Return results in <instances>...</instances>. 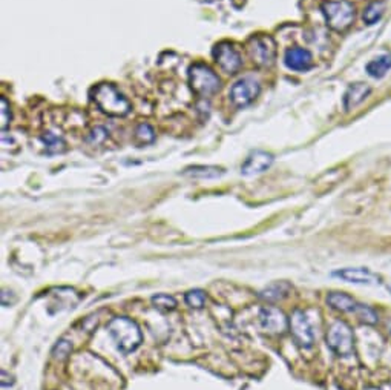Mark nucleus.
<instances>
[{
    "mask_svg": "<svg viewBox=\"0 0 391 390\" xmlns=\"http://www.w3.org/2000/svg\"><path fill=\"white\" fill-rule=\"evenodd\" d=\"M213 59L226 74L238 73L242 65L241 54L229 41H221L213 48Z\"/></svg>",
    "mask_w": 391,
    "mask_h": 390,
    "instance_id": "9",
    "label": "nucleus"
},
{
    "mask_svg": "<svg viewBox=\"0 0 391 390\" xmlns=\"http://www.w3.org/2000/svg\"><path fill=\"white\" fill-rule=\"evenodd\" d=\"M93 100L102 113L113 117H123L131 111L129 100L111 83L97 85L93 89Z\"/></svg>",
    "mask_w": 391,
    "mask_h": 390,
    "instance_id": "2",
    "label": "nucleus"
},
{
    "mask_svg": "<svg viewBox=\"0 0 391 390\" xmlns=\"http://www.w3.org/2000/svg\"><path fill=\"white\" fill-rule=\"evenodd\" d=\"M327 346L338 357H350L354 349L353 332L345 322L336 319L327 331Z\"/></svg>",
    "mask_w": 391,
    "mask_h": 390,
    "instance_id": "4",
    "label": "nucleus"
},
{
    "mask_svg": "<svg viewBox=\"0 0 391 390\" xmlns=\"http://www.w3.org/2000/svg\"><path fill=\"white\" fill-rule=\"evenodd\" d=\"M327 25L334 31H345L354 20V6L347 0H325L321 5Z\"/></svg>",
    "mask_w": 391,
    "mask_h": 390,
    "instance_id": "3",
    "label": "nucleus"
},
{
    "mask_svg": "<svg viewBox=\"0 0 391 390\" xmlns=\"http://www.w3.org/2000/svg\"><path fill=\"white\" fill-rule=\"evenodd\" d=\"M388 69H391V54L379 55L367 65V73L374 79H382L387 74Z\"/></svg>",
    "mask_w": 391,
    "mask_h": 390,
    "instance_id": "18",
    "label": "nucleus"
},
{
    "mask_svg": "<svg viewBox=\"0 0 391 390\" xmlns=\"http://www.w3.org/2000/svg\"><path fill=\"white\" fill-rule=\"evenodd\" d=\"M153 308L162 312H171L177 308V299L169 294H157L151 298Z\"/></svg>",
    "mask_w": 391,
    "mask_h": 390,
    "instance_id": "21",
    "label": "nucleus"
},
{
    "mask_svg": "<svg viewBox=\"0 0 391 390\" xmlns=\"http://www.w3.org/2000/svg\"><path fill=\"white\" fill-rule=\"evenodd\" d=\"M41 142L45 143L46 146V151L50 152V154H61L66 149V143L61 137L55 136L54 132H45L44 136H41Z\"/></svg>",
    "mask_w": 391,
    "mask_h": 390,
    "instance_id": "20",
    "label": "nucleus"
},
{
    "mask_svg": "<svg viewBox=\"0 0 391 390\" xmlns=\"http://www.w3.org/2000/svg\"><path fill=\"white\" fill-rule=\"evenodd\" d=\"M327 303L330 308L339 312H354L358 308V301L344 292H332L327 295Z\"/></svg>",
    "mask_w": 391,
    "mask_h": 390,
    "instance_id": "16",
    "label": "nucleus"
},
{
    "mask_svg": "<svg viewBox=\"0 0 391 390\" xmlns=\"http://www.w3.org/2000/svg\"><path fill=\"white\" fill-rule=\"evenodd\" d=\"M249 54L258 66L270 68L276 60V44L270 36L258 34L249 41Z\"/></svg>",
    "mask_w": 391,
    "mask_h": 390,
    "instance_id": "6",
    "label": "nucleus"
},
{
    "mask_svg": "<svg viewBox=\"0 0 391 390\" xmlns=\"http://www.w3.org/2000/svg\"><path fill=\"white\" fill-rule=\"evenodd\" d=\"M388 332L391 333V319H390V322H388Z\"/></svg>",
    "mask_w": 391,
    "mask_h": 390,
    "instance_id": "29",
    "label": "nucleus"
},
{
    "mask_svg": "<svg viewBox=\"0 0 391 390\" xmlns=\"http://www.w3.org/2000/svg\"><path fill=\"white\" fill-rule=\"evenodd\" d=\"M135 140L138 145H151L155 140V131L149 123H140L135 129Z\"/></svg>",
    "mask_w": 391,
    "mask_h": 390,
    "instance_id": "22",
    "label": "nucleus"
},
{
    "mask_svg": "<svg viewBox=\"0 0 391 390\" xmlns=\"http://www.w3.org/2000/svg\"><path fill=\"white\" fill-rule=\"evenodd\" d=\"M0 106H2V115H0V120H2V123H0V127H2V129L5 131L6 127H8L10 122H11L10 103L6 102L5 97H2V100H0Z\"/></svg>",
    "mask_w": 391,
    "mask_h": 390,
    "instance_id": "27",
    "label": "nucleus"
},
{
    "mask_svg": "<svg viewBox=\"0 0 391 390\" xmlns=\"http://www.w3.org/2000/svg\"><path fill=\"white\" fill-rule=\"evenodd\" d=\"M258 322H260L261 329L270 333V335H283L289 327V319L285 318L284 312L274 308V306L263 308L260 310V315H258Z\"/></svg>",
    "mask_w": 391,
    "mask_h": 390,
    "instance_id": "10",
    "label": "nucleus"
},
{
    "mask_svg": "<svg viewBox=\"0 0 391 390\" xmlns=\"http://www.w3.org/2000/svg\"><path fill=\"white\" fill-rule=\"evenodd\" d=\"M333 277L341 278V280L354 283V284H368V286H376V284L382 283V278L372 272V270L367 268H345L334 270L332 274Z\"/></svg>",
    "mask_w": 391,
    "mask_h": 390,
    "instance_id": "11",
    "label": "nucleus"
},
{
    "mask_svg": "<svg viewBox=\"0 0 391 390\" xmlns=\"http://www.w3.org/2000/svg\"><path fill=\"white\" fill-rule=\"evenodd\" d=\"M225 171L218 166H191L186 168L183 176L192 177V178H202V180H211V178H218L221 177Z\"/></svg>",
    "mask_w": 391,
    "mask_h": 390,
    "instance_id": "17",
    "label": "nucleus"
},
{
    "mask_svg": "<svg viewBox=\"0 0 391 390\" xmlns=\"http://www.w3.org/2000/svg\"><path fill=\"white\" fill-rule=\"evenodd\" d=\"M387 289H388V290H390V292H391V283H390V284H388V286H387Z\"/></svg>",
    "mask_w": 391,
    "mask_h": 390,
    "instance_id": "30",
    "label": "nucleus"
},
{
    "mask_svg": "<svg viewBox=\"0 0 391 390\" xmlns=\"http://www.w3.org/2000/svg\"><path fill=\"white\" fill-rule=\"evenodd\" d=\"M289 327L296 344L303 349H310L315 344V332L303 310H295L289 319Z\"/></svg>",
    "mask_w": 391,
    "mask_h": 390,
    "instance_id": "7",
    "label": "nucleus"
},
{
    "mask_svg": "<svg viewBox=\"0 0 391 390\" xmlns=\"http://www.w3.org/2000/svg\"><path fill=\"white\" fill-rule=\"evenodd\" d=\"M191 86L201 97H212L220 91L221 80L211 68L204 64H195L189 69Z\"/></svg>",
    "mask_w": 391,
    "mask_h": 390,
    "instance_id": "5",
    "label": "nucleus"
},
{
    "mask_svg": "<svg viewBox=\"0 0 391 390\" xmlns=\"http://www.w3.org/2000/svg\"><path fill=\"white\" fill-rule=\"evenodd\" d=\"M372 86H368L367 83H353V85L348 86V89L344 94V108L345 111H352L354 108H358L361 103H364L368 95L372 94Z\"/></svg>",
    "mask_w": 391,
    "mask_h": 390,
    "instance_id": "14",
    "label": "nucleus"
},
{
    "mask_svg": "<svg viewBox=\"0 0 391 390\" xmlns=\"http://www.w3.org/2000/svg\"><path fill=\"white\" fill-rule=\"evenodd\" d=\"M14 384V380L11 375L6 373L5 371H2V387H11Z\"/></svg>",
    "mask_w": 391,
    "mask_h": 390,
    "instance_id": "28",
    "label": "nucleus"
},
{
    "mask_svg": "<svg viewBox=\"0 0 391 390\" xmlns=\"http://www.w3.org/2000/svg\"><path fill=\"white\" fill-rule=\"evenodd\" d=\"M290 292H292L290 283L275 281L260 292V298L267 303H278V301H281V299L287 298L290 295Z\"/></svg>",
    "mask_w": 391,
    "mask_h": 390,
    "instance_id": "15",
    "label": "nucleus"
},
{
    "mask_svg": "<svg viewBox=\"0 0 391 390\" xmlns=\"http://www.w3.org/2000/svg\"><path fill=\"white\" fill-rule=\"evenodd\" d=\"M184 301L192 309H201L206 303V294L201 289H193L189 290L184 295Z\"/></svg>",
    "mask_w": 391,
    "mask_h": 390,
    "instance_id": "24",
    "label": "nucleus"
},
{
    "mask_svg": "<svg viewBox=\"0 0 391 390\" xmlns=\"http://www.w3.org/2000/svg\"><path fill=\"white\" fill-rule=\"evenodd\" d=\"M108 136H109V132L106 131V128H104V127H95V128L90 129L89 136H88V142L93 143V145H100V143H103L104 140H106Z\"/></svg>",
    "mask_w": 391,
    "mask_h": 390,
    "instance_id": "26",
    "label": "nucleus"
},
{
    "mask_svg": "<svg viewBox=\"0 0 391 390\" xmlns=\"http://www.w3.org/2000/svg\"><path fill=\"white\" fill-rule=\"evenodd\" d=\"M354 313L358 315V318L361 319L362 323L370 324V326L378 323V313H376V310L373 308H370V306H367V304H359L358 303V308H356Z\"/></svg>",
    "mask_w": 391,
    "mask_h": 390,
    "instance_id": "23",
    "label": "nucleus"
},
{
    "mask_svg": "<svg viewBox=\"0 0 391 390\" xmlns=\"http://www.w3.org/2000/svg\"><path fill=\"white\" fill-rule=\"evenodd\" d=\"M274 163V156L265 151H255L250 154L244 165L241 166V172L244 176H258L267 171Z\"/></svg>",
    "mask_w": 391,
    "mask_h": 390,
    "instance_id": "12",
    "label": "nucleus"
},
{
    "mask_svg": "<svg viewBox=\"0 0 391 390\" xmlns=\"http://www.w3.org/2000/svg\"><path fill=\"white\" fill-rule=\"evenodd\" d=\"M284 62L287 68L293 69V71H309L313 66V55L304 48L295 46L285 51Z\"/></svg>",
    "mask_w": 391,
    "mask_h": 390,
    "instance_id": "13",
    "label": "nucleus"
},
{
    "mask_svg": "<svg viewBox=\"0 0 391 390\" xmlns=\"http://www.w3.org/2000/svg\"><path fill=\"white\" fill-rule=\"evenodd\" d=\"M261 93V85L258 80L252 77H244L238 80L230 89V100L235 104L236 108H244L249 106L258 95Z\"/></svg>",
    "mask_w": 391,
    "mask_h": 390,
    "instance_id": "8",
    "label": "nucleus"
},
{
    "mask_svg": "<svg viewBox=\"0 0 391 390\" xmlns=\"http://www.w3.org/2000/svg\"><path fill=\"white\" fill-rule=\"evenodd\" d=\"M383 12H385V2H382V0H374V2L370 3L365 11H364V22L367 25H374L378 20L382 19Z\"/></svg>",
    "mask_w": 391,
    "mask_h": 390,
    "instance_id": "19",
    "label": "nucleus"
},
{
    "mask_svg": "<svg viewBox=\"0 0 391 390\" xmlns=\"http://www.w3.org/2000/svg\"><path fill=\"white\" fill-rule=\"evenodd\" d=\"M108 332L117 346V349L124 355L135 352L143 341L142 331L138 324L128 317H115L108 324Z\"/></svg>",
    "mask_w": 391,
    "mask_h": 390,
    "instance_id": "1",
    "label": "nucleus"
},
{
    "mask_svg": "<svg viewBox=\"0 0 391 390\" xmlns=\"http://www.w3.org/2000/svg\"><path fill=\"white\" fill-rule=\"evenodd\" d=\"M71 351H73V344L69 343L68 340L61 338L53 347V358L59 360V361H64V360L68 358V355L71 353Z\"/></svg>",
    "mask_w": 391,
    "mask_h": 390,
    "instance_id": "25",
    "label": "nucleus"
}]
</instances>
